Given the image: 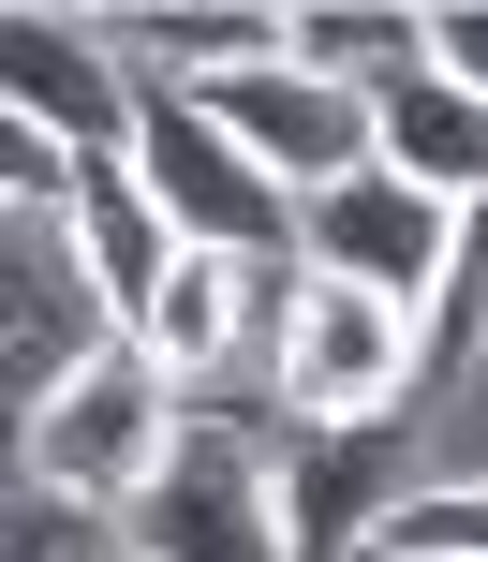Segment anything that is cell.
Returning <instances> with one entry per match:
<instances>
[{
    "instance_id": "6da1fadb",
    "label": "cell",
    "mask_w": 488,
    "mask_h": 562,
    "mask_svg": "<svg viewBox=\"0 0 488 562\" xmlns=\"http://www.w3.org/2000/svg\"><path fill=\"white\" fill-rule=\"evenodd\" d=\"M178 445H193V385H178L148 340H104L89 370H59V385L30 400V488H59V504H89V518H134Z\"/></svg>"
},
{
    "instance_id": "7a4b0ae2",
    "label": "cell",
    "mask_w": 488,
    "mask_h": 562,
    "mask_svg": "<svg viewBox=\"0 0 488 562\" xmlns=\"http://www.w3.org/2000/svg\"><path fill=\"white\" fill-rule=\"evenodd\" d=\"M134 178L163 193V223L193 252H252V267H311V207L193 104V89H148V134H134Z\"/></svg>"
},
{
    "instance_id": "3957f363",
    "label": "cell",
    "mask_w": 488,
    "mask_h": 562,
    "mask_svg": "<svg viewBox=\"0 0 488 562\" xmlns=\"http://www.w3.org/2000/svg\"><path fill=\"white\" fill-rule=\"evenodd\" d=\"M400 400H430V326L371 281H296V340H282V415L296 429H385Z\"/></svg>"
},
{
    "instance_id": "277c9868",
    "label": "cell",
    "mask_w": 488,
    "mask_h": 562,
    "mask_svg": "<svg viewBox=\"0 0 488 562\" xmlns=\"http://www.w3.org/2000/svg\"><path fill=\"white\" fill-rule=\"evenodd\" d=\"M0 104H15V134H59L75 164H134V134H148V75L118 59V30L45 15V0L0 15Z\"/></svg>"
},
{
    "instance_id": "5b68a950",
    "label": "cell",
    "mask_w": 488,
    "mask_h": 562,
    "mask_svg": "<svg viewBox=\"0 0 488 562\" xmlns=\"http://www.w3.org/2000/svg\"><path fill=\"white\" fill-rule=\"evenodd\" d=\"M118 548H134V562H296V504H282V474H266L237 429L193 415V445L163 459V488L134 504Z\"/></svg>"
},
{
    "instance_id": "8992f818",
    "label": "cell",
    "mask_w": 488,
    "mask_h": 562,
    "mask_svg": "<svg viewBox=\"0 0 488 562\" xmlns=\"http://www.w3.org/2000/svg\"><path fill=\"white\" fill-rule=\"evenodd\" d=\"M207 119H223L237 148H252L266 178H282L296 207L311 193H341V178H371L385 148H371V89H341V75H311V59H252V75H223V89H193Z\"/></svg>"
},
{
    "instance_id": "52a82bcc",
    "label": "cell",
    "mask_w": 488,
    "mask_h": 562,
    "mask_svg": "<svg viewBox=\"0 0 488 562\" xmlns=\"http://www.w3.org/2000/svg\"><path fill=\"white\" fill-rule=\"evenodd\" d=\"M311 267L326 281H371V296H400L415 326H430L444 267H459V207L371 164V178H341V193H311Z\"/></svg>"
},
{
    "instance_id": "ba28073f",
    "label": "cell",
    "mask_w": 488,
    "mask_h": 562,
    "mask_svg": "<svg viewBox=\"0 0 488 562\" xmlns=\"http://www.w3.org/2000/svg\"><path fill=\"white\" fill-rule=\"evenodd\" d=\"M59 237H75V267H89V296H104V326H118V340L163 311V281H178V267H193V237L163 223V193H148L134 164H89Z\"/></svg>"
},
{
    "instance_id": "9c48e42d",
    "label": "cell",
    "mask_w": 488,
    "mask_h": 562,
    "mask_svg": "<svg viewBox=\"0 0 488 562\" xmlns=\"http://www.w3.org/2000/svg\"><path fill=\"white\" fill-rule=\"evenodd\" d=\"M104 30L148 89H223L252 59H296V0H118Z\"/></svg>"
},
{
    "instance_id": "30bf717a",
    "label": "cell",
    "mask_w": 488,
    "mask_h": 562,
    "mask_svg": "<svg viewBox=\"0 0 488 562\" xmlns=\"http://www.w3.org/2000/svg\"><path fill=\"white\" fill-rule=\"evenodd\" d=\"M371 148H385V178H415V193H444V207L488 193V104L444 59H415L400 89H371Z\"/></svg>"
},
{
    "instance_id": "8fae6325",
    "label": "cell",
    "mask_w": 488,
    "mask_h": 562,
    "mask_svg": "<svg viewBox=\"0 0 488 562\" xmlns=\"http://www.w3.org/2000/svg\"><path fill=\"white\" fill-rule=\"evenodd\" d=\"M134 340H148V356H163L178 385L207 400V385H223L237 356H252V252H193V267L163 281V311H148Z\"/></svg>"
},
{
    "instance_id": "7c38bea8",
    "label": "cell",
    "mask_w": 488,
    "mask_h": 562,
    "mask_svg": "<svg viewBox=\"0 0 488 562\" xmlns=\"http://www.w3.org/2000/svg\"><path fill=\"white\" fill-rule=\"evenodd\" d=\"M296 59L341 75V89H400L430 59V15H400V0H296Z\"/></svg>"
},
{
    "instance_id": "4fadbf2b",
    "label": "cell",
    "mask_w": 488,
    "mask_h": 562,
    "mask_svg": "<svg viewBox=\"0 0 488 562\" xmlns=\"http://www.w3.org/2000/svg\"><path fill=\"white\" fill-rule=\"evenodd\" d=\"M371 548H400V562H488V474H415V488H385Z\"/></svg>"
},
{
    "instance_id": "5bb4252c",
    "label": "cell",
    "mask_w": 488,
    "mask_h": 562,
    "mask_svg": "<svg viewBox=\"0 0 488 562\" xmlns=\"http://www.w3.org/2000/svg\"><path fill=\"white\" fill-rule=\"evenodd\" d=\"M430 59H444V75L488 104V0H430Z\"/></svg>"
},
{
    "instance_id": "9a60e30c",
    "label": "cell",
    "mask_w": 488,
    "mask_h": 562,
    "mask_svg": "<svg viewBox=\"0 0 488 562\" xmlns=\"http://www.w3.org/2000/svg\"><path fill=\"white\" fill-rule=\"evenodd\" d=\"M118 562H134V548H118Z\"/></svg>"
}]
</instances>
